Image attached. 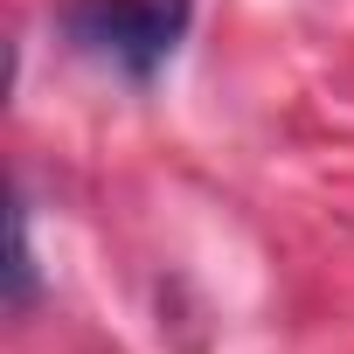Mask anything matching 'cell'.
Instances as JSON below:
<instances>
[{
  "label": "cell",
  "mask_w": 354,
  "mask_h": 354,
  "mask_svg": "<svg viewBox=\"0 0 354 354\" xmlns=\"http://www.w3.org/2000/svg\"><path fill=\"white\" fill-rule=\"evenodd\" d=\"M63 28L77 35V49L118 63L125 77H153L188 28V0H70Z\"/></svg>",
  "instance_id": "1"
},
{
  "label": "cell",
  "mask_w": 354,
  "mask_h": 354,
  "mask_svg": "<svg viewBox=\"0 0 354 354\" xmlns=\"http://www.w3.org/2000/svg\"><path fill=\"white\" fill-rule=\"evenodd\" d=\"M8 236H15V250H8V299H15V313L35 299V250H28V216L15 209L8 216Z\"/></svg>",
  "instance_id": "2"
}]
</instances>
